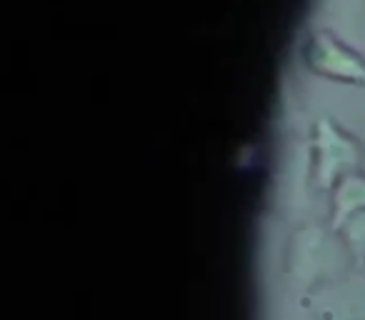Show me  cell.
<instances>
[{"instance_id": "2", "label": "cell", "mask_w": 365, "mask_h": 320, "mask_svg": "<svg viewBox=\"0 0 365 320\" xmlns=\"http://www.w3.org/2000/svg\"><path fill=\"white\" fill-rule=\"evenodd\" d=\"M358 163V148L350 138H345L340 130H335L330 123L318 125V165L323 185H330L335 175L348 168H355Z\"/></svg>"}, {"instance_id": "3", "label": "cell", "mask_w": 365, "mask_h": 320, "mask_svg": "<svg viewBox=\"0 0 365 320\" xmlns=\"http://www.w3.org/2000/svg\"><path fill=\"white\" fill-rule=\"evenodd\" d=\"M358 210H365V178H343L335 193V225H343Z\"/></svg>"}, {"instance_id": "1", "label": "cell", "mask_w": 365, "mask_h": 320, "mask_svg": "<svg viewBox=\"0 0 365 320\" xmlns=\"http://www.w3.org/2000/svg\"><path fill=\"white\" fill-rule=\"evenodd\" d=\"M305 61L318 76L345 83H365V58L345 48L328 33H318L310 38L305 48Z\"/></svg>"}]
</instances>
